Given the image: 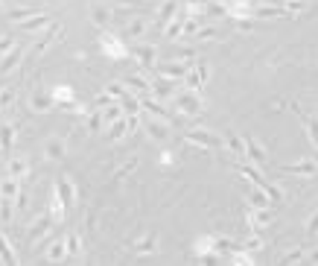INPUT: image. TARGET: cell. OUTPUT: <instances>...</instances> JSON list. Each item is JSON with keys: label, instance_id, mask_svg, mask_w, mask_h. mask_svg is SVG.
Segmentation results:
<instances>
[{"label": "cell", "instance_id": "52a82bcc", "mask_svg": "<svg viewBox=\"0 0 318 266\" xmlns=\"http://www.w3.org/2000/svg\"><path fill=\"white\" fill-rule=\"evenodd\" d=\"M307 234H318V211L307 220Z\"/></svg>", "mask_w": 318, "mask_h": 266}, {"label": "cell", "instance_id": "ba28073f", "mask_svg": "<svg viewBox=\"0 0 318 266\" xmlns=\"http://www.w3.org/2000/svg\"><path fill=\"white\" fill-rule=\"evenodd\" d=\"M246 249H251V252H260V249H263V240H257V237H251L246 243Z\"/></svg>", "mask_w": 318, "mask_h": 266}, {"label": "cell", "instance_id": "3957f363", "mask_svg": "<svg viewBox=\"0 0 318 266\" xmlns=\"http://www.w3.org/2000/svg\"><path fill=\"white\" fill-rule=\"evenodd\" d=\"M246 155L251 158V161H254V164H260V167L266 164V149L260 147V144H254V140H251V138L246 140Z\"/></svg>", "mask_w": 318, "mask_h": 266}, {"label": "cell", "instance_id": "8992f818", "mask_svg": "<svg viewBox=\"0 0 318 266\" xmlns=\"http://www.w3.org/2000/svg\"><path fill=\"white\" fill-rule=\"evenodd\" d=\"M304 260H307V255H304V252H292V255L283 257V263H304Z\"/></svg>", "mask_w": 318, "mask_h": 266}, {"label": "cell", "instance_id": "6da1fadb", "mask_svg": "<svg viewBox=\"0 0 318 266\" xmlns=\"http://www.w3.org/2000/svg\"><path fill=\"white\" fill-rule=\"evenodd\" d=\"M248 222H251V228H254V231H263L266 225H272V214H269V208L248 211Z\"/></svg>", "mask_w": 318, "mask_h": 266}, {"label": "cell", "instance_id": "5b68a950", "mask_svg": "<svg viewBox=\"0 0 318 266\" xmlns=\"http://www.w3.org/2000/svg\"><path fill=\"white\" fill-rule=\"evenodd\" d=\"M274 15H286V9H277V6H260V9H254V18H274Z\"/></svg>", "mask_w": 318, "mask_h": 266}, {"label": "cell", "instance_id": "9c48e42d", "mask_svg": "<svg viewBox=\"0 0 318 266\" xmlns=\"http://www.w3.org/2000/svg\"><path fill=\"white\" fill-rule=\"evenodd\" d=\"M309 260H312V263H318V252H312V257H309Z\"/></svg>", "mask_w": 318, "mask_h": 266}, {"label": "cell", "instance_id": "7a4b0ae2", "mask_svg": "<svg viewBox=\"0 0 318 266\" xmlns=\"http://www.w3.org/2000/svg\"><path fill=\"white\" fill-rule=\"evenodd\" d=\"M286 175H315V161H298V164H286L283 167Z\"/></svg>", "mask_w": 318, "mask_h": 266}, {"label": "cell", "instance_id": "277c9868", "mask_svg": "<svg viewBox=\"0 0 318 266\" xmlns=\"http://www.w3.org/2000/svg\"><path fill=\"white\" fill-rule=\"evenodd\" d=\"M248 199H251L254 208H269V205H272V199H269L260 187H257V190H254V187H248Z\"/></svg>", "mask_w": 318, "mask_h": 266}]
</instances>
